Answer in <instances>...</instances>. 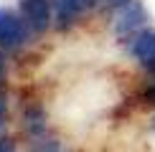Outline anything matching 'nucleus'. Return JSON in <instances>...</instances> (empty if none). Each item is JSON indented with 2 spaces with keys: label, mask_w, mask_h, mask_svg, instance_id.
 <instances>
[{
  "label": "nucleus",
  "mask_w": 155,
  "mask_h": 152,
  "mask_svg": "<svg viewBox=\"0 0 155 152\" xmlns=\"http://www.w3.org/2000/svg\"><path fill=\"white\" fill-rule=\"evenodd\" d=\"M140 99H143L145 104L155 106V74L150 76V81H147V86L143 89V94H140Z\"/></svg>",
  "instance_id": "obj_9"
},
{
  "label": "nucleus",
  "mask_w": 155,
  "mask_h": 152,
  "mask_svg": "<svg viewBox=\"0 0 155 152\" xmlns=\"http://www.w3.org/2000/svg\"><path fill=\"white\" fill-rule=\"evenodd\" d=\"M21 124H23V132L28 135L31 142L46 137L48 132H51L48 129V114H46V109H43L38 101H28V104H23Z\"/></svg>",
  "instance_id": "obj_6"
},
{
  "label": "nucleus",
  "mask_w": 155,
  "mask_h": 152,
  "mask_svg": "<svg viewBox=\"0 0 155 152\" xmlns=\"http://www.w3.org/2000/svg\"><path fill=\"white\" fill-rule=\"evenodd\" d=\"M5 74H8V61H5V51L0 48V81H5Z\"/></svg>",
  "instance_id": "obj_11"
},
{
  "label": "nucleus",
  "mask_w": 155,
  "mask_h": 152,
  "mask_svg": "<svg viewBox=\"0 0 155 152\" xmlns=\"http://www.w3.org/2000/svg\"><path fill=\"white\" fill-rule=\"evenodd\" d=\"M127 53L132 56V61L143 68L145 74H155V28L145 25L143 30H137L130 41L125 43Z\"/></svg>",
  "instance_id": "obj_3"
},
{
  "label": "nucleus",
  "mask_w": 155,
  "mask_h": 152,
  "mask_svg": "<svg viewBox=\"0 0 155 152\" xmlns=\"http://www.w3.org/2000/svg\"><path fill=\"white\" fill-rule=\"evenodd\" d=\"M92 3V13H97V10H107V0H89Z\"/></svg>",
  "instance_id": "obj_13"
},
{
  "label": "nucleus",
  "mask_w": 155,
  "mask_h": 152,
  "mask_svg": "<svg viewBox=\"0 0 155 152\" xmlns=\"http://www.w3.org/2000/svg\"><path fill=\"white\" fill-rule=\"evenodd\" d=\"M0 152H18V147H15V142L10 137L0 135Z\"/></svg>",
  "instance_id": "obj_10"
},
{
  "label": "nucleus",
  "mask_w": 155,
  "mask_h": 152,
  "mask_svg": "<svg viewBox=\"0 0 155 152\" xmlns=\"http://www.w3.org/2000/svg\"><path fill=\"white\" fill-rule=\"evenodd\" d=\"M150 129L155 132V114H153V119H150Z\"/></svg>",
  "instance_id": "obj_14"
},
{
  "label": "nucleus",
  "mask_w": 155,
  "mask_h": 152,
  "mask_svg": "<svg viewBox=\"0 0 155 152\" xmlns=\"http://www.w3.org/2000/svg\"><path fill=\"white\" fill-rule=\"evenodd\" d=\"M31 152H66V147H64V142L56 135H48L36 139V142H31Z\"/></svg>",
  "instance_id": "obj_7"
},
{
  "label": "nucleus",
  "mask_w": 155,
  "mask_h": 152,
  "mask_svg": "<svg viewBox=\"0 0 155 152\" xmlns=\"http://www.w3.org/2000/svg\"><path fill=\"white\" fill-rule=\"evenodd\" d=\"M33 36L36 33L28 28L21 13L10 8H0V48L5 53H15V51L25 48L33 41Z\"/></svg>",
  "instance_id": "obj_1"
},
{
  "label": "nucleus",
  "mask_w": 155,
  "mask_h": 152,
  "mask_svg": "<svg viewBox=\"0 0 155 152\" xmlns=\"http://www.w3.org/2000/svg\"><path fill=\"white\" fill-rule=\"evenodd\" d=\"M5 124H8V97H5L3 81H0V135H3Z\"/></svg>",
  "instance_id": "obj_8"
},
{
  "label": "nucleus",
  "mask_w": 155,
  "mask_h": 152,
  "mask_svg": "<svg viewBox=\"0 0 155 152\" xmlns=\"http://www.w3.org/2000/svg\"><path fill=\"white\" fill-rule=\"evenodd\" d=\"M147 21H150V15H147L143 0H130L127 5H122L112 13V30L120 43H127L137 30L145 28Z\"/></svg>",
  "instance_id": "obj_2"
},
{
  "label": "nucleus",
  "mask_w": 155,
  "mask_h": 152,
  "mask_svg": "<svg viewBox=\"0 0 155 152\" xmlns=\"http://www.w3.org/2000/svg\"><path fill=\"white\" fill-rule=\"evenodd\" d=\"M89 13H92L89 0H54V28L61 30V33L71 30Z\"/></svg>",
  "instance_id": "obj_5"
},
{
  "label": "nucleus",
  "mask_w": 155,
  "mask_h": 152,
  "mask_svg": "<svg viewBox=\"0 0 155 152\" xmlns=\"http://www.w3.org/2000/svg\"><path fill=\"white\" fill-rule=\"evenodd\" d=\"M18 13L36 36L54 28V0H18Z\"/></svg>",
  "instance_id": "obj_4"
},
{
  "label": "nucleus",
  "mask_w": 155,
  "mask_h": 152,
  "mask_svg": "<svg viewBox=\"0 0 155 152\" xmlns=\"http://www.w3.org/2000/svg\"><path fill=\"white\" fill-rule=\"evenodd\" d=\"M127 3H130V0H107V10L114 13L117 8H122V5H127Z\"/></svg>",
  "instance_id": "obj_12"
}]
</instances>
